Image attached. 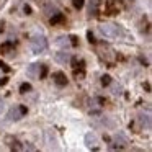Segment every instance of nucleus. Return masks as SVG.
Wrapping results in <instances>:
<instances>
[{
	"label": "nucleus",
	"mask_w": 152,
	"mask_h": 152,
	"mask_svg": "<svg viewBox=\"0 0 152 152\" xmlns=\"http://www.w3.org/2000/svg\"><path fill=\"white\" fill-rule=\"evenodd\" d=\"M85 144L88 145V147H93V149H96V145H95V144H96V137L92 134V132H88V134L85 136Z\"/></svg>",
	"instance_id": "4"
},
{
	"label": "nucleus",
	"mask_w": 152,
	"mask_h": 152,
	"mask_svg": "<svg viewBox=\"0 0 152 152\" xmlns=\"http://www.w3.org/2000/svg\"><path fill=\"white\" fill-rule=\"evenodd\" d=\"M36 69H38V64H33V66H31L30 69H28V75H34Z\"/></svg>",
	"instance_id": "11"
},
{
	"label": "nucleus",
	"mask_w": 152,
	"mask_h": 152,
	"mask_svg": "<svg viewBox=\"0 0 152 152\" xmlns=\"http://www.w3.org/2000/svg\"><path fill=\"white\" fill-rule=\"evenodd\" d=\"M7 82H8L7 79H2V80H0V85H5V83H7Z\"/></svg>",
	"instance_id": "16"
},
{
	"label": "nucleus",
	"mask_w": 152,
	"mask_h": 152,
	"mask_svg": "<svg viewBox=\"0 0 152 152\" xmlns=\"http://www.w3.org/2000/svg\"><path fill=\"white\" fill-rule=\"evenodd\" d=\"M100 31L108 38H115V36H118V33H119V30L115 25H103V26H100Z\"/></svg>",
	"instance_id": "2"
},
{
	"label": "nucleus",
	"mask_w": 152,
	"mask_h": 152,
	"mask_svg": "<svg viewBox=\"0 0 152 152\" xmlns=\"http://www.w3.org/2000/svg\"><path fill=\"white\" fill-rule=\"evenodd\" d=\"M74 7H75V8H82L83 7V0H74Z\"/></svg>",
	"instance_id": "13"
},
{
	"label": "nucleus",
	"mask_w": 152,
	"mask_h": 152,
	"mask_svg": "<svg viewBox=\"0 0 152 152\" xmlns=\"http://www.w3.org/2000/svg\"><path fill=\"white\" fill-rule=\"evenodd\" d=\"M21 116H23V115H21V111H20L18 108L12 110V111L8 113V119H13V121H17V119H20Z\"/></svg>",
	"instance_id": "5"
},
{
	"label": "nucleus",
	"mask_w": 152,
	"mask_h": 152,
	"mask_svg": "<svg viewBox=\"0 0 152 152\" xmlns=\"http://www.w3.org/2000/svg\"><path fill=\"white\" fill-rule=\"evenodd\" d=\"M2 111H4V100L0 98V113H2Z\"/></svg>",
	"instance_id": "15"
},
{
	"label": "nucleus",
	"mask_w": 152,
	"mask_h": 152,
	"mask_svg": "<svg viewBox=\"0 0 152 152\" xmlns=\"http://www.w3.org/2000/svg\"><path fill=\"white\" fill-rule=\"evenodd\" d=\"M110 82H111V77H110V75H103L102 77V83H103V85H110Z\"/></svg>",
	"instance_id": "10"
},
{
	"label": "nucleus",
	"mask_w": 152,
	"mask_h": 152,
	"mask_svg": "<svg viewBox=\"0 0 152 152\" xmlns=\"http://www.w3.org/2000/svg\"><path fill=\"white\" fill-rule=\"evenodd\" d=\"M20 90H21V93H26V92H30V90H31V85H30V83H21Z\"/></svg>",
	"instance_id": "8"
},
{
	"label": "nucleus",
	"mask_w": 152,
	"mask_h": 152,
	"mask_svg": "<svg viewBox=\"0 0 152 152\" xmlns=\"http://www.w3.org/2000/svg\"><path fill=\"white\" fill-rule=\"evenodd\" d=\"M25 149H28V151H36V149H34L33 145L30 144V142H26V144H25Z\"/></svg>",
	"instance_id": "14"
},
{
	"label": "nucleus",
	"mask_w": 152,
	"mask_h": 152,
	"mask_svg": "<svg viewBox=\"0 0 152 152\" xmlns=\"http://www.w3.org/2000/svg\"><path fill=\"white\" fill-rule=\"evenodd\" d=\"M53 77H54V82H56V85H59V87L67 85V77H66V74H64V72H56Z\"/></svg>",
	"instance_id": "3"
},
{
	"label": "nucleus",
	"mask_w": 152,
	"mask_h": 152,
	"mask_svg": "<svg viewBox=\"0 0 152 152\" xmlns=\"http://www.w3.org/2000/svg\"><path fill=\"white\" fill-rule=\"evenodd\" d=\"M10 48H12V43H5V44H2V46H0V51H2V53H7Z\"/></svg>",
	"instance_id": "9"
},
{
	"label": "nucleus",
	"mask_w": 152,
	"mask_h": 152,
	"mask_svg": "<svg viewBox=\"0 0 152 152\" xmlns=\"http://www.w3.org/2000/svg\"><path fill=\"white\" fill-rule=\"evenodd\" d=\"M56 59L59 61V62H67V61H69V54H66V53H57Z\"/></svg>",
	"instance_id": "6"
},
{
	"label": "nucleus",
	"mask_w": 152,
	"mask_h": 152,
	"mask_svg": "<svg viewBox=\"0 0 152 152\" xmlns=\"http://www.w3.org/2000/svg\"><path fill=\"white\" fill-rule=\"evenodd\" d=\"M141 123H142V124L145 123V128H149V126H151V121H149V116H141Z\"/></svg>",
	"instance_id": "12"
},
{
	"label": "nucleus",
	"mask_w": 152,
	"mask_h": 152,
	"mask_svg": "<svg viewBox=\"0 0 152 152\" xmlns=\"http://www.w3.org/2000/svg\"><path fill=\"white\" fill-rule=\"evenodd\" d=\"M54 15H56V17H53V18H51V23H59V21H62L64 20V15H61V13H54Z\"/></svg>",
	"instance_id": "7"
},
{
	"label": "nucleus",
	"mask_w": 152,
	"mask_h": 152,
	"mask_svg": "<svg viewBox=\"0 0 152 152\" xmlns=\"http://www.w3.org/2000/svg\"><path fill=\"white\" fill-rule=\"evenodd\" d=\"M31 49L34 51V53H41V51L46 49V39H44L43 36H36L31 39Z\"/></svg>",
	"instance_id": "1"
}]
</instances>
